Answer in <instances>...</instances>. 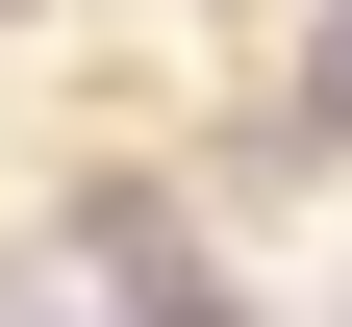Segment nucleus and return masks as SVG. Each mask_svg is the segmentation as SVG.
Listing matches in <instances>:
<instances>
[{
    "label": "nucleus",
    "mask_w": 352,
    "mask_h": 327,
    "mask_svg": "<svg viewBox=\"0 0 352 327\" xmlns=\"http://www.w3.org/2000/svg\"><path fill=\"white\" fill-rule=\"evenodd\" d=\"M151 327H252V302H201V277H151Z\"/></svg>",
    "instance_id": "nucleus-2"
},
{
    "label": "nucleus",
    "mask_w": 352,
    "mask_h": 327,
    "mask_svg": "<svg viewBox=\"0 0 352 327\" xmlns=\"http://www.w3.org/2000/svg\"><path fill=\"white\" fill-rule=\"evenodd\" d=\"M302 151H352V0L302 25Z\"/></svg>",
    "instance_id": "nucleus-1"
}]
</instances>
